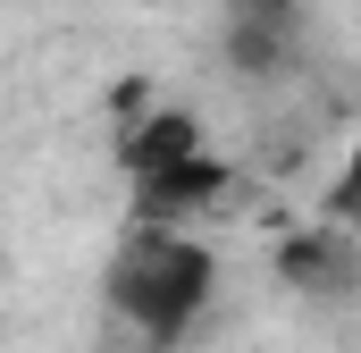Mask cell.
Here are the masks:
<instances>
[{"label":"cell","mask_w":361,"mask_h":353,"mask_svg":"<svg viewBox=\"0 0 361 353\" xmlns=\"http://www.w3.org/2000/svg\"><path fill=\"white\" fill-rule=\"evenodd\" d=\"M328 227L361 244V143L336 160V176H328Z\"/></svg>","instance_id":"3957f363"},{"label":"cell","mask_w":361,"mask_h":353,"mask_svg":"<svg viewBox=\"0 0 361 353\" xmlns=\"http://www.w3.org/2000/svg\"><path fill=\"white\" fill-rule=\"evenodd\" d=\"M193 160H210V135H202L193 109H135V126H126V143H118V169H126L135 193L169 185V176L193 169Z\"/></svg>","instance_id":"7a4b0ae2"},{"label":"cell","mask_w":361,"mask_h":353,"mask_svg":"<svg viewBox=\"0 0 361 353\" xmlns=\"http://www.w3.org/2000/svg\"><path fill=\"white\" fill-rule=\"evenodd\" d=\"M109 303H118L135 328L169 337V328H185V320L210 303V253H202L185 227H135V236L118 244V261H109Z\"/></svg>","instance_id":"6da1fadb"}]
</instances>
